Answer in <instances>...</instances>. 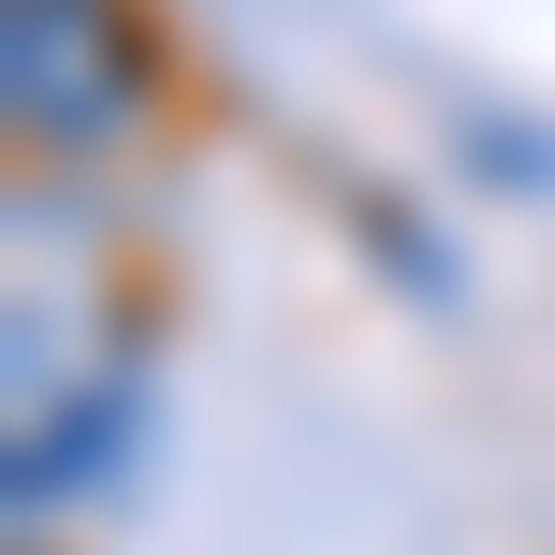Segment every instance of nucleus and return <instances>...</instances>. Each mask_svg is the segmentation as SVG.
I'll return each mask as SVG.
<instances>
[{
    "label": "nucleus",
    "mask_w": 555,
    "mask_h": 555,
    "mask_svg": "<svg viewBox=\"0 0 555 555\" xmlns=\"http://www.w3.org/2000/svg\"><path fill=\"white\" fill-rule=\"evenodd\" d=\"M162 103V44L132 0H0V117L29 162H88Z\"/></svg>",
    "instance_id": "nucleus-1"
}]
</instances>
